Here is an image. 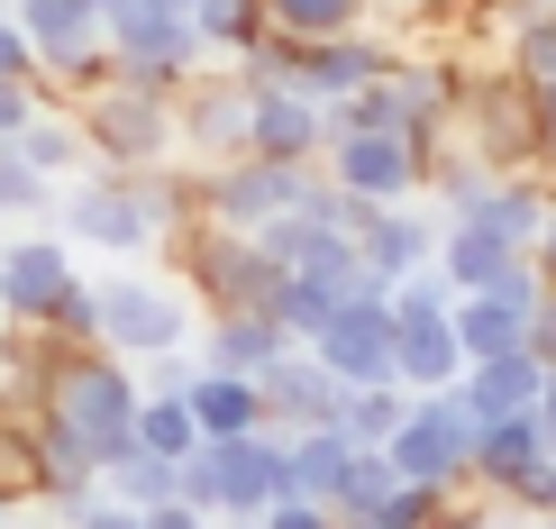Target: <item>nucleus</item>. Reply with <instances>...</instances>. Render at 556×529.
I'll return each instance as SVG.
<instances>
[{"label": "nucleus", "mask_w": 556, "mask_h": 529, "mask_svg": "<svg viewBox=\"0 0 556 529\" xmlns=\"http://www.w3.org/2000/svg\"><path fill=\"white\" fill-rule=\"evenodd\" d=\"M55 402H64V439L91 448V456H119L128 448V429H137V393H128V375H110V365H64L55 375Z\"/></svg>", "instance_id": "1"}, {"label": "nucleus", "mask_w": 556, "mask_h": 529, "mask_svg": "<svg viewBox=\"0 0 556 529\" xmlns=\"http://www.w3.org/2000/svg\"><path fill=\"white\" fill-rule=\"evenodd\" d=\"M91 311H101L110 329H128V348H165V338H174V302L147 292V284H110Z\"/></svg>", "instance_id": "2"}, {"label": "nucleus", "mask_w": 556, "mask_h": 529, "mask_svg": "<svg viewBox=\"0 0 556 529\" xmlns=\"http://www.w3.org/2000/svg\"><path fill=\"white\" fill-rule=\"evenodd\" d=\"M55 292H64V256L55 247H18L10 256V302L37 311V302H55Z\"/></svg>", "instance_id": "3"}, {"label": "nucleus", "mask_w": 556, "mask_h": 529, "mask_svg": "<svg viewBox=\"0 0 556 529\" xmlns=\"http://www.w3.org/2000/svg\"><path fill=\"white\" fill-rule=\"evenodd\" d=\"M346 174L365 182V192H392V182H410V147H383V137H356V147H346Z\"/></svg>", "instance_id": "4"}, {"label": "nucleus", "mask_w": 556, "mask_h": 529, "mask_svg": "<svg viewBox=\"0 0 556 529\" xmlns=\"http://www.w3.org/2000/svg\"><path fill=\"white\" fill-rule=\"evenodd\" d=\"M37 484H46V456L0 429V502H18V493H37Z\"/></svg>", "instance_id": "5"}, {"label": "nucleus", "mask_w": 556, "mask_h": 529, "mask_svg": "<svg viewBox=\"0 0 556 529\" xmlns=\"http://www.w3.org/2000/svg\"><path fill=\"white\" fill-rule=\"evenodd\" d=\"M201 420H211L219 439H238V429L256 420V393H247V383H211V393H201Z\"/></svg>", "instance_id": "6"}, {"label": "nucleus", "mask_w": 556, "mask_h": 529, "mask_svg": "<svg viewBox=\"0 0 556 529\" xmlns=\"http://www.w3.org/2000/svg\"><path fill=\"white\" fill-rule=\"evenodd\" d=\"M83 228H91V238H147V211H137V201H83Z\"/></svg>", "instance_id": "7"}, {"label": "nucleus", "mask_w": 556, "mask_h": 529, "mask_svg": "<svg viewBox=\"0 0 556 529\" xmlns=\"http://www.w3.org/2000/svg\"><path fill=\"white\" fill-rule=\"evenodd\" d=\"M466 348H475V356H511V311H502V302H475V311H466Z\"/></svg>", "instance_id": "8"}, {"label": "nucleus", "mask_w": 556, "mask_h": 529, "mask_svg": "<svg viewBox=\"0 0 556 529\" xmlns=\"http://www.w3.org/2000/svg\"><path fill=\"white\" fill-rule=\"evenodd\" d=\"M182 439H192V420H182L174 402H155V420H147V448H155V456H182Z\"/></svg>", "instance_id": "9"}, {"label": "nucleus", "mask_w": 556, "mask_h": 529, "mask_svg": "<svg viewBox=\"0 0 556 529\" xmlns=\"http://www.w3.org/2000/svg\"><path fill=\"white\" fill-rule=\"evenodd\" d=\"M274 529H329V520H311V512H283V520H274Z\"/></svg>", "instance_id": "10"}, {"label": "nucleus", "mask_w": 556, "mask_h": 529, "mask_svg": "<svg viewBox=\"0 0 556 529\" xmlns=\"http://www.w3.org/2000/svg\"><path fill=\"white\" fill-rule=\"evenodd\" d=\"M91 529H137V520H91Z\"/></svg>", "instance_id": "11"}, {"label": "nucleus", "mask_w": 556, "mask_h": 529, "mask_svg": "<svg viewBox=\"0 0 556 529\" xmlns=\"http://www.w3.org/2000/svg\"><path fill=\"white\" fill-rule=\"evenodd\" d=\"M547 429H556V393H547Z\"/></svg>", "instance_id": "12"}]
</instances>
